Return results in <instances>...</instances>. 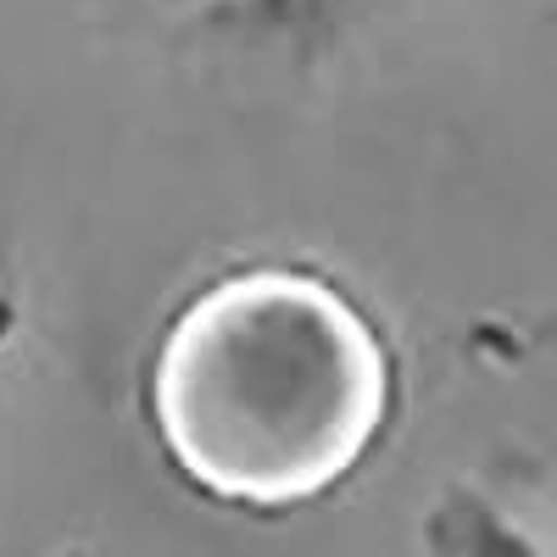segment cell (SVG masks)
I'll return each mask as SVG.
<instances>
[{
    "label": "cell",
    "mask_w": 557,
    "mask_h": 557,
    "mask_svg": "<svg viewBox=\"0 0 557 557\" xmlns=\"http://www.w3.org/2000/svg\"><path fill=\"white\" fill-rule=\"evenodd\" d=\"M430 557H546V546L474 485H451L424 513Z\"/></svg>",
    "instance_id": "2"
},
{
    "label": "cell",
    "mask_w": 557,
    "mask_h": 557,
    "mask_svg": "<svg viewBox=\"0 0 557 557\" xmlns=\"http://www.w3.org/2000/svg\"><path fill=\"white\" fill-rule=\"evenodd\" d=\"M385 330L341 278L246 262L184 296L146 357V424L168 469L235 513L335 496L396 424Z\"/></svg>",
    "instance_id": "1"
}]
</instances>
